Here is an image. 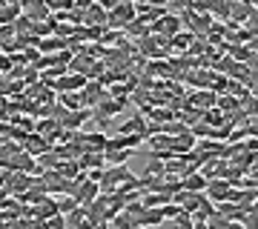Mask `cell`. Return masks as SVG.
I'll list each match as a JSON object with an SVG mask.
<instances>
[{
  "instance_id": "obj_25",
  "label": "cell",
  "mask_w": 258,
  "mask_h": 229,
  "mask_svg": "<svg viewBox=\"0 0 258 229\" xmlns=\"http://www.w3.org/2000/svg\"><path fill=\"white\" fill-rule=\"evenodd\" d=\"M92 3H95V0H75V9H83V12H86Z\"/></svg>"
},
{
  "instance_id": "obj_19",
  "label": "cell",
  "mask_w": 258,
  "mask_h": 229,
  "mask_svg": "<svg viewBox=\"0 0 258 229\" xmlns=\"http://www.w3.org/2000/svg\"><path fill=\"white\" fill-rule=\"evenodd\" d=\"M161 212H164V218H169V220H175L178 215H181L178 203H166V206H161Z\"/></svg>"
},
{
  "instance_id": "obj_28",
  "label": "cell",
  "mask_w": 258,
  "mask_h": 229,
  "mask_svg": "<svg viewBox=\"0 0 258 229\" xmlns=\"http://www.w3.org/2000/svg\"><path fill=\"white\" fill-rule=\"evenodd\" d=\"M255 195H258V186H255Z\"/></svg>"
},
{
  "instance_id": "obj_26",
  "label": "cell",
  "mask_w": 258,
  "mask_h": 229,
  "mask_svg": "<svg viewBox=\"0 0 258 229\" xmlns=\"http://www.w3.org/2000/svg\"><path fill=\"white\" fill-rule=\"evenodd\" d=\"M101 169H92V172H89V181H101Z\"/></svg>"
},
{
  "instance_id": "obj_21",
  "label": "cell",
  "mask_w": 258,
  "mask_h": 229,
  "mask_svg": "<svg viewBox=\"0 0 258 229\" xmlns=\"http://www.w3.org/2000/svg\"><path fill=\"white\" fill-rule=\"evenodd\" d=\"M192 103H215V95H192Z\"/></svg>"
},
{
  "instance_id": "obj_14",
  "label": "cell",
  "mask_w": 258,
  "mask_h": 229,
  "mask_svg": "<svg viewBox=\"0 0 258 229\" xmlns=\"http://www.w3.org/2000/svg\"><path fill=\"white\" fill-rule=\"evenodd\" d=\"M57 101L63 103L69 112H78V109H83V101H81V92L78 95H72V92H60V98Z\"/></svg>"
},
{
  "instance_id": "obj_10",
  "label": "cell",
  "mask_w": 258,
  "mask_h": 229,
  "mask_svg": "<svg viewBox=\"0 0 258 229\" xmlns=\"http://www.w3.org/2000/svg\"><path fill=\"white\" fill-rule=\"evenodd\" d=\"M207 186H210V178L204 172L184 175V189H189V192H207Z\"/></svg>"
},
{
  "instance_id": "obj_12",
  "label": "cell",
  "mask_w": 258,
  "mask_h": 229,
  "mask_svg": "<svg viewBox=\"0 0 258 229\" xmlns=\"http://www.w3.org/2000/svg\"><path fill=\"white\" fill-rule=\"evenodd\" d=\"M112 226H115V229H138L141 223H138L135 218H132V215H129L126 209H120L118 215L112 218Z\"/></svg>"
},
{
  "instance_id": "obj_3",
  "label": "cell",
  "mask_w": 258,
  "mask_h": 229,
  "mask_svg": "<svg viewBox=\"0 0 258 229\" xmlns=\"http://www.w3.org/2000/svg\"><path fill=\"white\" fill-rule=\"evenodd\" d=\"M149 29H152L155 35L161 32L164 37H175L178 32H181V18H178V15H169V12H166L164 18H161V20H155V23H152Z\"/></svg>"
},
{
  "instance_id": "obj_24",
  "label": "cell",
  "mask_w": 258,
  "mask_h": 229,
  "mask_svg": "<svg viewBox=\"0 0 258 229\" xmlns=\"http://www.w3.org/2000/svg\"><path fill=\"white\" fill-rule=\"evenodd\" d=\"M247 132H252V135H258V115H252V118H249V126H247Z\"/></svg>"
},
{
  "instance_id": "obj_6",
  "label": "cell",
  "mask_w": 258,
  "mask_h": 229,
  "mask_svg": "<svg viewBox=\"0 0 258 229\" xmlns=\"http://www.w3.org/2000/svg\"><path fill=\"white\" fill-rule=\"evenodd\" d=\"M106 20H109V12H106L101 3L95 0L92 6L86 9V20H83V26H109Z\"/></svg>"
},
{
  "instance_id": "obj_15",
  "label": "cell",
  "mask_w": 258,
  "mask_h": 229,
  "mask_svg": "<svg viewBox=\"0 0 258 229\" xmlns=\"http://www.w3.org/2000/svg\"><path fill=\"white\" fill-rule=\"evenodd\" d=\"M158 223H164V212H161V209H147V212H144L141 226H158Z\"/></svg>"
},
{
  "instance_id": "obj_23",
  "label": "cell",
  "mask_w": 258,
  "mask_h": 229,
  "mask_svg": "<svg viewBox=\"0 0 258 229\" xmlns=\"http://www.w3.org/2000/svg\"><path fill=\"white\" fill-rule=\"evenodd\" d=\"M98 3H101L106 12H112V9H118V6H120V0H98Z\"/></svg>"
},
{
  "instance_id": "obj_9",
  "label": "cell",
  "mask_w": 258,
  "mask_h": 229,
  "mask_svg": "<svg viewBox=\"0 0 258 229\" xmlns=\"http://www.w3.org/2000/svg\"><path fill=\"white\" fill-rule=\"evenodd\" d=\"M252 3H247V0H232V12H230V20L232 23H247L249 15H252Z\"/></svg>"
},
{
  "instance_id": "obj_27",
  "label": "cell",
  "mask_w": 258,
  "mask_h": 229,
  "mask_svg": "<svg viewBox=\"0 0 258 229\" xmlns=\"http://www.w3.org/2000/svg\"><path fill=\"white\" fill-rule=\"evenodd\" d=\"M247 3H252V6H258V0H247Z\"/></svg>"
},
{
  "instance_id": "obj_22",
  "label": "cell",
  "mask_w": 258,
  "mask_h": 229,
  "mask_svg": "<svg viewBox=\"0 0 258 229\" xmlns=\"http://www.w3.org/2000/svg\"><path fill=\"white\" fill-rule=\"evenodd\" d=\"M204 120H207V123H215V126H218V123H221V112H207V115H204Z\"/></svg>"
},
{
  "instance_id": "obj_16",
  "label": "cell",
  "mask_w": 258,
  "mask_h": 229,
  "mask_svg": "<svg viewBox=\"0 0 258 229\" xmlns=\"http://www.w3.org/2000/svg\"><path fill=\"white\" fill-rule=\"evenodd\" d=\"M55 129H60V123H57L55 118H46V120H40V123L35 126V132H37V135H46V137H49Z\"/></svg>"
},
{
  "instance_id": "obj_8",
  "label": "cell",
  "mask_w": 258,
  "mask_h": 229,
  "mask_svg": "<svg viewBox=\"0 0 258 229\" xmlns=\"http://www.w3.org/2000/svg\"><path fill=\"white\" fill-rule=\"evenodd\" d=\"M40 137H43V135L32 132V135L23 140V152H29V155H43V152H49L52 143H49V140H40Z\"/></svg>"
},
{
  "instance_id": "obj_13",
  "label": "cell",
  "mask_w": 258,
  "mask_h": 229,
  "mask_svg": "<svg viewBox=\"0 0 258 229\" xmlns=\"http://www.w3.org/2000/svg\"><path fill=\"white\" fill-rule=\"evenodd\" d=\"M147 143L152 152H166L169 149V135H164V132H158V135H147Z\"/></svg>"
},
{
  "instance_id": "obj_1",
  "label": "cell",
  "mask_w": 258,
  "mask_h": 229,
  "mask_svg": "<svg viewBox=\"0 0 258 229\" xmlns=\"http://www.w3.org/2000/svg\"><path fill=\"white\" fill-rule=\"evenodd\" d=\"M135 18H138V6H135L132 0H120L118 9L109 12V20H106V23H109L112 29H126Z\"/></svg>"
},
{
  "instance_id": "obj_29",
  "label": "cell",
  "mask_w": 258,
  "mask_h": 229,
  "mask_svg": "<svg viewBox=\"0 0 258 229\" xmlns=\"http://www.w3.org/2000/svg\"><path fill=\"white\" fill-rule=\"evenodd\" d=\"M132 3H138V0H132Z\"/></svg>"
},
{
  "instance_id": "obj_7",
  "label": "cell",
  "mask_w": 258,
  "mask_h": 229,
  "mask_svg": "<svg viewBox=\"0 0 258 229\" xmlns=\"http://www.w3.org/2000/svg\"><path fill=\"white\" fill-rule=\"evenodd\" d=\"M98 192H101V183H95V181L81 183V192H78V203H81V206H92V203L98 201Z\"/></svg>"
},
{
  "instance_id": "obj_4",
  "label": "cell",
  "mask_w": 258,
  "mask_h": 229,
  "mask_svg": "<svg viewBox=\"0 0 258 229\" xmlns=\"http://www.w3.org/2000/svg\"><path fill=\"white\" fill-rule=\"evenodd\" d=\"M89 118H95V112L89 109V106H83V109H78V112H66V118L60 120V126H63L66 132H75V129H81Z\"/></svg>"
},
{
  "instance_id": "obj_18",
  "label": "cell",
  "mask_w": 258,
  "mask_h": 229,
  "mask_svg": "<svg viewBox=\"0 0 258 229\" xmlns=\"http://www.w3.org/2000/svg\"><path fill=\"white\" fill-rule=\"evenodd\" d=\"M15 32H18L15 23H0V40H3V43H9L12 37H15Z\"/></svg>"
},
{
  "instance_id": "obj_17",
  "label": "cell",
  "mask_w": 258,
  "mask_h": 229,
  "mask_svg": "<svg viewBox=\"0 0 258 229\" xmlns=\"http://www.w3.org/2000/svg\"><path fill=\"white\" fill-rule=\"evenodd\" d=\"M78 206H81V203H78V198H75V195H66V198H57V212H75Z\"/></svg>"
},
{
  "instance_id": "obj_5",
  "label": "cell",
  "mask_w": 258,
  "mask_h": 229,
  "mask_svg": "<svg viewBox=\"0 0 258 229\" xmlns=\"http://www.w3.org/2000/svg\"><path fill=\"white\" fill-rule=\"evenodd\" d=\"M230 192H232V183L230 181H224V178H212L210 186H207V198H212V201H230Z\"/></svg>"
},
{
  "instance_id": "obj_30",
  "label": "cell",
  "mask_w": 258,
  "mask_h": 229,
  "mask_svg": "<svg viewBox=\"0 0 258 229\" xmlns=\"http://www.w3.org/2000/svg\"><path fill=\"white\" fill-rule=\"evenodd\" d=\"M0 57H3V55H0Z\"/></svg>"
},
{
  "instance_id": "obj_20",
  "label": "cell",
  "mask_w": 258,
  "mask_h": 229,
  "mask_svg": "<svg viewBox=\"0 0 258 229\" xmlns=\"http://www.w3.org/2000/svg\"><path fill=\"white\" fill-rule=\"evenodd\" d=\"M221 109H241V103L235 101V98H221V101H215Z\"/></svg>"
},
{
  "instance_id": "obj_2",
  "label": "cell",
  "mask_w": 258,
  "mask_h": 229,
  "mask_svg": "<svg viewBox=\"0 0 258 229\" xmlns=\"http://www.w3.org/2000/svg\"><path fill=\"white\" fill-rule=\"evenodd\" d=\"M86 83H89V78H86V74L66 72L63 78H57V81H55V92H78V89H83Z\"/></svg>"
},
{
  "instance_id": "obj_11",
  "label": "cell",
  "mask_w": 258,
  "mask_h": 229,
  "mask_svg": "<svg viewBox=\"0 0 258 229\" xmlns=\"http://www.w3.org/2000/svg\"><path fill=\"white\" fill-rule=\"evenodd\" d=\"M103 161H106V158H103V152H83V155L78 158V166H81V169H86V166H92V169H101Z\"/></svg>"
}]
</instances>
